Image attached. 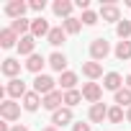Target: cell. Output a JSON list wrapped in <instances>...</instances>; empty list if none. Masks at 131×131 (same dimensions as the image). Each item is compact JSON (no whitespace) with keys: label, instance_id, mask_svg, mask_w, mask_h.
<instances>
[{"label":"cell","instance_id":"cell-1","mask_svg":"<svg viewBox=\"0 0 131 131\" xmlns=\"http://www.w3.org/2000/svg\"><path fill=\"white\" fill-rule=\"evenodd\" d=\"M108 54H111V44L105 39H93L90 41V57H93V62H103Z\"/></svg>","mask_w":131,"mask_h":131},{"label":"cell","instance_id":"cell-2","mask_svg":"<svg viewBox=\"0 0 131 131\" xmlns=\"http://www.w3.org/2000/svg\"><path fill=\"white\" fill-rule=\"evenodd\" d=\"M0 116H3V121H18L21 118V103L3 100V103H0Z\"/></svg>","mask_w":131,"mask_h":131},{"label":"cell","instance_id":"cell-3","mask_svg":"<svg viewBox=\"0 0 131 131\" xmlns=\"http://www.w3.org/2000/svg\"><path fill=\"white\" fill-rule=\"evenodd\" d=\"M54 85H57L54 77H49V75H36V80H34V93L49 95V93H54Z\"/></svg>","mask_w":131,"mask_h":131},{"label":"cell","instance_id":"cell-4","mask_svg":"<svg viewBox=\"0 0 131 131\" xmlns=\"http://www.w3.org/2000/svg\"><path fill=\"white\" fill-rule=\"evenodd\" d=\"M82 98L95 105V103H100V98H103V88H100L98 82H85V85H82Z\"/></svg>","mask_w":131,"mask_h":131},{"label":"cell","instance_id":"cell-5","mask_svg":"<svg viewBox=\"0 0 131 131\" xmlns=\"http://www.w3.org/2000/svg\"><path fill=\"white\" fill-rule=\"evenodd\" d=\"M5 93L10 95V100H16V98H21V100H23L28 90H26V82H23L21 77H16V80H10V82H8V88H5Z\"/></svg>","mask_w":131,"mask_h":131},{"label":"cell","instance_id":"cell-6","mask_svg":"<svg viewBox=\"0 0 131 131\" xmlns=\"http://www.w3.org/2000/svg\"><path fill=\"white\" fill-rule=\"evenodd\" d=\"M67 123H72V108H59V111H54L51 113V126H57V128H62V126H67Z\"/></svg>","mask_w":131,"mask_h":131},{"label":"cell","instance_id":"cell-7","mask_svg":"<svg viewBox=\"0 0 131 131\" xmlns=\"http://www.w3.org/2000/svg\"><path fill=\"white\" fill-rule=\"evenodd\" d=\"M0 72H3L5 77H10V80H16V77H18V72H21V62H18V59H13V57L3 59V64H0Z\"/></svg>","mask_w":131,"mask_h":131},{"label":"cell","instance_id":"cell-8","mask_svg":"<svg viewBox=\"0 0 131 131\" xmlns=\"http://www.w3.org/2000/svg\"><path fill=\"white\" fill-rule=\"evenodd\" d=\"M62 103H64V93L54 90V93L44 95V103H41V105H44L46 111H51V113H54V111H59V108H62Z\"/></svg>","mask_w":131,"mask_h":131},{"label":"cell","instance_id":"cell-9","mask_svg":"<svg viewBox=\"0 0 131 131\" xmlns=\"http://www.w3.org/2000/svg\"><path fill=\"white\" fill-rule=\"evenodd\" d=\"M26 10H28V5L23 3V0H10V3L5 5V13L13 18V21H18V18H23L26 16Z\"/></svg>","mask_w":131,"mask_h":131},{"label":"cell","instance_id":"cell-10","mask_svg":"<svg viewBox=\"0 0 131 131\" xmlns=\"http://www.w3.org/2000/svg\"><path fill=\"white\" fill-rule=\"evenodd\" d=\"M121 85H126V77H121L118 72H108V75L103 77V88H105V90L118 93V90H121Z\"/></svg>","mask_w":131,"mask_h":131},{"label":"cell","instance_id":"cell-11","mask_svg":"<svg viewBox=\"0 0 131 131\" xmlns=\"http://www.w3.org/2000/svg\"><path fill=\"white\" fill-rule=\"evenodd\" d=\"M72 3H70V0H54V5H51V10H54V16H59V18H64V21H67V18H72Z\"/></svg>","mask_w":131,"mask_h":131},{"label":"cell","instance_id":"cell-12","mask_svg":"<svg viewBox=\"0 0 131 131\" xmlns=\"http://www.w3.org/2000/svg\"><path fill=\"white\" fill-rule=\"evenodd\" d=\"M49 34H51V28H49V23H46L41 16L31 21V36H34V39H41V36H49Z\"/></svg>","mask_w":131,"mask_h":131},{"label":"cell","instance_id":"cell-13","mask_svg":"<svg viewBox=\"0 0 131 131\" xmlns=\"http://www.w3.org/2000/svg\"><path fill=\"white\" fill-rule=\"evenodd\" d=\"M100 18H103V21H108V23L121 21V10H118V5H116V3H105V5L100 8Z\"/></svg>","mask_w":131,"mask_h":131},{"label":"cell","instance_id":"cell-14","mask_svg":"<svg viewBox=\"0 0 131 131\" xmlns=\"http://www.w3.org/2000/svg\"><path fill=\"white\" fill-rule=\"evenodd\" d=\"M44 64H49V59H44L41 54H31V57H28V62H26V70H28V72H34V75H41Z\"/></svg>","mask_w":131,"mask_h":131},{"label":"cell","instance_id":"cell-15","mask_svg":"<svg viewBox=\"0 0 131 131\" xmlns=\"http://www.w3.org/2000/svg\"><path fill=\"white\" fill-rule=\"evenodd\" d=\"M18 34L13 31V28H3V31H0V46H3V49H10V46H18Z\"/></svg>","mask_w":131,"mask_h":131},{"label":"cell","instance_id":"cell-16","mask_svg":"<svg viewBox=\"0 0 131 131\" xmlns=\"http://www.w3.org/2000/svg\"><path fill=\"white\" fill-rule=\"evenodd\" d=\"M49 67L54 70V72H67V57H64L62 51H54L51 57H49Z\"/></svg>","mask_w":131,"mask_h":131},{"label":"cell","instance_id":"cell-17","mask_svg":"<svg viewBox=\"0 0 131 131\" xmlns=\"http://www.w3.org/2000/svg\"><path fill=\"white\" fill-rule=\"evenodd\" d=\"M82 75L90 77V80L103 77V64H100V62H85V64H82Z\"/></svg>","mask_w":131,"mask_h":131},{"label":"cell","instance_id":"cell-18","mask_svg":"<svg viewBox=\"0 0 131 131\" xmlns=\"http://www.w3.org/2000/svg\"><path fill=\"white\" fill-rule=\"evenodd\" d=\"M36 49V39L28 34V36H21V41H18V51L23 54V57H31V54H36L34 51Z\"/></svg>","mask_w":131,"mask_h":131},{"label":"cell","instance_id":"cell-19","mask_svg":"<svg viewBox=\"0 0 131 131\" xmlns=\"http://www.w3.org/2000/svg\"><path fill=\"white\" fill-rule=\"evenodd\" d=\"M41 103H44V98H41L39 93H34V90H31V93H26V98H23V108H26V111H31V113H34V111H39V105H41Z\"/></svg>","mask_w":131,"mask_h":131},{"label":"cell","instance_id":"cell-20","mask_svg":"<svg viewBox=\"0 0 131 131\" xmlns=\"http://www.w3.org/2000/svg\"><path fill=\"white\" fill-rule=\"evenodd\" d=\"M90 121L93 123H103V118H108V108L103 105V103H95V105H90Z\"/></svg>","mask_w":131,"mask_h":131},{"label":"cell","instance_id":"cell-21","mask_svg":"<svg viewBox=\"0 0 131 131\" xmlns=\"http://www.w3.org/2000/svg\"><path fill=\"white\" fill-rule=\"evenodd\" d=\"M64 39H67V31H64L62 26H57V28H51V34L46 36V41H49L51 46H62V44H64Z\"/></svg>","mask_w":131,"mask_h":131},{"label":"cell","instance_id":"cell-22","mask_svg":"<svg viewBox=\"0 0 131 131\" xmlns=\"http://www.w3.org/2000/svg\"><path fill=\"white\" fill-rule=\"evenodd\" d=\"M59 85H62L64 93H67V90H75V85H77V75H75V72H62V75H59Z\"/></svg>","mask_w":131,"mask_h":131},{"label":"cell","instance_id":"cell-23","mask_svg":"<svg viewBox=\"0 0 131 131\" xmlns=\"http://www.w3.org/2000/svg\"><path fill=\"white\" fill-rule=\"evenodd\" d=\"M10 28H13L16 34H21V36H28V34H31V21L18 18V21H13V23H10Z\"/></svg>","mask_w":131,"mask_h":131},{"label":"cell","instance_id":"cell-24","mask_svg":"<svg viewBox=\"0 0 131 131\" xmlns=\"http://www.w3.org/2000/svg\"><path fill=\"white\" fill-rule=\"evenodd\" d=\"M113 100H116V105H121V108H123V105H126V108H131V90H128V88H121V90L116 93V98H113Z\"/></svg>","mask_w":131,"mask_h":131},{"label":"cell","instance_id":"cell-25","mask_svg":"<svg viewBox=\"0 0 131 131\" xmlns=\"http://www.w3.org/2000/svg\"><path fill=\"white\" fill-rule=\"evenodd\" d=\"M116 59H121V62L131 59V41H118V46H116Z\"/></svg>","mask_w":131,"mask_h":131},{"label":"cell","instance_id":"cell-26","mask_svg":"<svg viewBox=\"0 0 131 131\" xmlns=\"http://www.w3.org/2000/svg\"><path fill=\"white\" fill-rule=\"evenodd\" d=\"M80 100H82V93L80 90H67V93H64V105H67V108H75Z\"/></svg>","mask_w":131,"mask_h":131},{"label":"cell","instance_id":"cell-27","mask_svg":"<svg viewBox=\"0 0 131 131\" xmlns=\"http://www.w3.org/2000/svg\"><path fill=\"white\" fill-rule=\"evenodd\" d=\"M116 34L121 36V41H128V39H131V21H118Z\"/></svg>","mask_w":131,"mask_h":131},{"label":"cell","instance_id":"cell-28","mask_svg":"<svg viewBox=\"0 0 131 131\" xmlns=\"http://www.w3.org/2000/svg\"><path fill=\"white\" fill-rule=\"evenodd\" d=\"M62 28L67 31V34H80L82 21H77V18H67V21H62Z\"/></svg>","mask_w":131,"mask_h":131},{"label":"cell","instance_id":"cell-29","mask_svg":"<svg viewBox=\"0 0 131 131\" xmlns=\"http://www.w3.org/2000/svg\"><path fill=\"white\" fill-rule=\"evenodd\" d=\"M108 121H111V123H121V121H123V108H121V105L108 108Z\"/></svg>","mask_w":131,"mask_h":131},{"label":"cell","instance_id":"cell-30","mask_svg":"<svg viewBox=\"0 0 131 131\" xmlns=\"http://www.w3.org/2000/svg\"><path fill=\"white\" fill-rule=\"evenodd\" d=\"M98 18H100V13H93V10H85L80 21H82L85 26H95V23H98Z\"/></svg>","mask_w":131,"mask_h":131},{"label":"cell","instance_id":"cell-31","mask_svg":"<svg viewBox=\"0 0 131 131\" xmlns=\"http://www.w3.org/2000/svg\"><path fill=\"white\" fill-rule=\"evenodd\" d=\"M28 8H31V10H36V13H41V10L46 8V0H31Z\"/></svg>","mask_w":131,"mask_h":131},{"label":"cell","instance_id":"cell-32","mask_svg":"<svg viewBox=\"0 0 131 131\" xmlns=\"http://www.w3.org/2000/svg\"><path fill=\"white\" fill-rule=\"evenodd\" d=\"M72 131H90V123H82V121H80V123L72 126Z\"/></svg>","mask_w":131,"mask_h":131},{"label":"cell","instance_id":"cell-33","mask_svg":"<svg viewBox=\"0 0 131 131\" xmlns=\"http://www.w3.org/2000/svg\"><path fill=\"white\" fill-rule=\"evenodd\" d=\"M75 5H77V8H82V13H85V10H90V0H77Z\"/></svg>","mask_w":131,"mask_h":131},{"label":"cell","instance_id":"cell-34","mask_svg":"<svg viewBox=\"0 0 131 131\" xmlns=\"http://www.w3.org/2000/svg\"><path fill=\"white\" fill-rule=\"evenodd\" d=\"M10 131H28V126H23V123H16Z\"/></svg>","mask_w":131,"mask_h":131},{"label":"cell","instance_id":"cell-35","mask_svg":"<svg viewBox=\"0 0 131 131\" xmlns=\"http://www.w3.org/2000/svg\"><path fill=\"white\" fill-rule=\"evenodd\" d=\"M123 88H128V90H131V75L126 77V85H123Z\"/></svg>","mask_w":131,"mask_h":131},{"label":"cell","instance_id":"cell-36","mask_svg":"<svg viewBox=\"0 0 131 131\" xmlns=\"http://www.w3.org/2000/svg\"><path fill=\"white\" fill-rule=\"evenodd\" d=\"M41 131H59L57 126H46V128H41Z\"/></svg>","mask_w":131,"mask_h":131},{"label":"cell","instance_id":"cell-37","mask_svg":"<svg viewBox=\"0 0 131 131\" xmlns=\"http://www.w3.org/2000/svg\"><path fill=\"white\" fill-rule=\"evenodd\" d=\"M126 121H128V123H131V108H128V111H126Z\"/></svg>","mask_w":131,"mask_h":131},{"label":"cell","instance_id":"cell-38","mask_svg":"<svg viewBox=\"0 0 131 131\" xmlns=\"http://www.w3.org/2000/svg\"><path fill=\"white\" fill-rule=\"evenodd\" d=\"M126 5H128V8H131V0H126Z\"/></svg>","mask_w":131,"mask_h":131}]
</instances>
